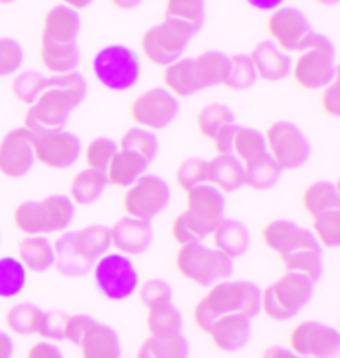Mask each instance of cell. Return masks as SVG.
Segmentation results:
<instances>
[{
	"label": "cell",
	"instance_id": "6da1fadb",
	"mask_svg": "<svg viewBox=\"0 0 340 358\" xmlns=\"http://www.w3.org/2000/svg\"><path fill=\"white\" fill-rule=\"evenodd\" d=\"M263 243L281 259L285 273H297L316 282L323 275V247L309 229L287 219H273L261 231Z\"/></svg>",
	"mask_w": 340,
	"mask_h": 358
},
{
	"label": "cell",
	"instance_id": "7a4b0ae2",
	"mask_svg": "<svg viewBox=\"0 0 340 358\" xmlns=\"http://www.w3.org/2000/svg\"><path fill=\"white\" fill-rule=\"evenodd\" d=\"M86 96V80L78 72L50 76L46 88L38 96L24 114V126L32 134L64 129L68 115Z\"/></svg>",
	"mask_w": 340,
	"mask_h": 358
},
{
	"label": "cell",
	"instance_id": "3957f363",
	"mask_svg": "<svg viewBox=\"0 0 340 358\" xmlns=\"http://www.w3.org/2000/svg\"><path fill=\"white\" fill-rule=\"evenodd\" d=\"M261 310V289L251 281H221L209 287L193 308V320L207 333L211 322L221 317L245 315L253 319Z\"/></svg>",
	"mask_w": 340,
	"mask_h": 358
},
{
	"label": "cell",
	"instance_id": "277c9868",
	"mask_svg": "<svg viewBox=\"0 0 340 358\" xmlns=\"http://www.w3.org/2000/svg\"><path fill=\"white\" fill-rule=\"evenodd\" d=\"M225 197L213 185L203 183L187 192V207L171 223V235L179 247L187 243H201L215 227L223 221Z\"/></svg>",
	"mask_w": 340,
	"mask_h": 358
},
{
	"label": "cell",
	"instance_id": "5b68a950",
	"mask_svg": "<svg viewBox=\"0 0 340 358\" xmlns=\"http://www.w3.org/2000/svg\"><path fill=\"white\" fill-rule=\"evenodd\" d=\"M110 247V227L104 225H88L74 233H64L52 245L54 267L64 277H82Z\"/></svg>",
	"mask_w": 340,
	"mask_h": 358
},
{
	"label": "cell",
	"instance_id": "8992f818",
	"mask_svg": "<svg viewBox=\"0 0 340 358\" xmlns=\"http://www.w3.org/2000/svg\"><path fill=\"white\" fill-rule=\"evenodd\" d=\"M290 70L301 88L323 90L339 76L334 66V44L327 36L311 32L299 46L297 60L290 64Z\"/></svg>",
	"mask_w": 340,
	"mask_h": 358
},
{
	"label": "cell",
	"instance_id": "52a82bcc",
	"mask_svg": "<svg viewBox=\"0 0 340 358\" xmlns=\"http://www.w3.org/2000/svg\"><path fill=\"white\" fill-rule=\"evenodd\" d=\"M76 205L68 195H48L42 201H22L16 205L13 221L16 229L28 237L64 231L74 219Z\"/></svg>",
	"mask_w": 340,
	"mask_h": 358
},
{
	"label": "cell",
	"instance_id": "ba28073f",
	"mask_svg": "<svg viewBox=\"0 0 340 358\" xmlns=\"http://www.w3.org/2000/svg\"><path fill=\"white\" fill-rule=\"evenodd\" d=\"M315 282L297 273H283L278 279L267 285L261 291V310L267 319H292L313 296Z\"/></svg>",
	"mask_w": 340,
	"mask_h": 358
},
{
	"label": "cell",
	"instance_id": "9c48e42d",
	"mask_svg": "<svg viewBox=\"0 0 340 358\" xmlns=\"http://www.w3.org/2000/svg\"><path fill=\"white\" fill-rule=\"evenodd\" d=\"M176 268L183 279L193 285L213 287L215 282L227 281L231 277L233 261L203 243H187L177 249Z\"/></svg>",
	"mask_w": 340,
	"mask_h": 358
},
{
	"label": "cell",
	"instance_id": "30bf717a",
	"mask_svg": "<svg viewBox=\"0 0 340 358\" xmlns=\"http://www.w3.org/2000/svg\"><path fill=\"white\" fill-rule=\"evenodd\" d=\"M195 28L185 24L176 18H162V22L151 26L150 30L143 32L139 40L141 54L150 60L151 64L165 66L173 64L181 58V54L189 44V40L195 36Z\"/></svg>",
	"mask_w": 340,
	"mask_h": 358
},
{
	"label": "cell",
	"instance_id": "8fae6325",
	"mask_svg": "<svg viewBox=\"0 0 340 358\" xmlns=\"http://www.w3.org/2000/svg\"><path fill=\"white\" fill-rule=\"evenodd\" d=\"M92 70L101 86L115 92H126L139 82L141 60L138 52L126 44H110L94 56Z\"/></svg>",
	"mask_w": 340,
	"mask_h": 358
},
{
	"label": "cell",
	"instance_id": "7c38bea8",
	"mask_svg": "<svg viewBox=\"0 0 340 358\" xmlns=\"http://www.w3.org/2000/svg\"><path fill=\"white\" fill-rule=\"evenodd\" d=\"M92 271L98 291L110 301H126L138 291L139 275L132 257L108 253L96 261Z\"/></svg>",
	"mask_w": 340,
	"mask_h": 358
},
{
	"label": "cell",
	"instance_id": "4fadbf2b",
	"mask_svg": "<svg viewBox=\"0 0 340 358\" xmlns=\"http://www.w3.org/2000/svg\"><path fill=\"white\" fill-rule=\"evenodd\" d=\"M64 313H48L32 303H16L6 310L4 324L14 334H38L48 343L64 341Z\"/></svg>",
	"mask_w": 340,
	"mask_h": 358
},
{
	"label": "cell",
	"instance_id": "5bb4252c",
	"mask_svg": "<svg viewBox=\"0 0 340 358\" xmlns=\"http://www.w3.org/2000/svg\"><path fill=\"white\" fill-rule=\"evenodd\" d=\"M264 136L267 154L275 159V164L283 169H297L306 164L311 155V145L301 129L290 122H275L271 124Z\"/></svg>",
	"mask_w": 340,
	"mask_h": 358
},
{
	"label": "cell",
	"instance_id": "9a60e30c",
	"mask_svg": "<svg viewBox=\"0 0 340 358\" xmlns=\"http://www.w3.org/2000/svg\"><path fill=\"white\" fill-rule=\"evenodd\" d=\"M171 199V189L157 176H141L132 183L124 195V211L127 217L150 221L162 213Z\"/></svg>",
	"mask_w": 340,
	"mask_h": 358
},
{
	"label": "cell",
	"instance_id": "2e32d148",
	"mask_svg": "<svg viewBox=\"0 0 340 358\" xmlns=\"http://www.w3.org/2000/svg\"><path fill=\"white\" fill-rule=\"evenodd\" d=\"M179 112V100L173 98L165 88H151L141 92L129 106V117L138 128L148 131L165 129Z\"/></svg>",
	"mask_w": 340,
	"mask_h": 358
},
{
	"label": "cell",
	"instance_id": "e0dca14e",
	"mask_svg": "<svg viewBox=\"0 0 340 358\" xmlns=\"http://www.w3.org/2000/svg\"><path fill=\"white\" fill-rule=\"evenodd\" d=\"M289 348L304 358H332L340 350V334L325 322L304 320L289 333Z\"/></svg>",
	"mask_w": 340,
	"mask_h": 358
},
{
	"label": "cell",
	"instance_id": "ac0fdd59",
	"mask_svg": "<svg viewBox=\"0 0 340 358\" xmlns=\"http://www.w3.org/2000/svg\"><path fill=\"white\" fill-rule=\"evenodd\" d=\"M82 143L78 136L64 131V129H52V131H40L34 134V159L42 166L50 169H66L74 166L80 157Z\"/></svg>",
	"mask_w": 340,
	"mask_h": 358
},
{
	"label": "cell",
	"instance_id": "d6986e66",
	"mask_svg": "<svg viewBox=\"0 0 340 358\" xmlns=\"http://www.w3.org/2000/svg\"><path fill=\"white\" fill-rule=\"evenodd\" d=\"M267 32L271 36V42L277 46L278 50L289 54L297 52L302 40L306 38L313 28L309 24L306 16L295 8V6H278L277 10H273L269 20H267Z\"/></svg>",
	"mask_w": 340,
	"mask_h": 358
},
{
	"label": "cell",
	"instance_id": "ffe728a7",
	"mask_svg": "<svg viewBox=\"0 0 340 358\" xmlns=\"http://www.w3.org/2000/svg\"><path fill=\"white\" fill-rule=\"evenodd\" d=\"M34 134L26 128L10 129L0 140V173L18 179L34 166Z\"/></svg>",
	"mask_w": 340,
	"mask_h": 358
},
{
	"label": "cell",
	"instance_id": "44dd1931",
	"mask_svg": "<svg viewBox=\"0 0 340 358\" xmlns=\"http://www.w3.org/2000/svg\"><path fill=\"white\" fill-rule=\"evenodd\" d=\"M80 32V14L68 4H56L44 16L40 46H74Z\"/></svg>",
	"mask_w": 340,
	"mask_h": 358
},
{
	"label": "cell",
	"instance_id": "7402d4cb",
	"mask_svg": "<svg viewBox=\"0 0 340 358\" xmlns=\"http://www.w3.org/2000/svg\"><path fill=\"white\" fill-rule=\"evenodd\" d=\"M110 241L113 249L122 255H141L151 243L150 221H141L127 215L118 219L110 227Z\"/></svg>",
	"mask_w": 340,
	"mask_h": 358
},
{
	"label": "cell",
	"instance_id": "603a6c76",
	"mask_svg": "<svg viewBox=\"0 0 340 358\" xmlns=\"http://www.w3.org/2000/svg\"><path fill=\"white\" fill-rule=\"evenodd\" d=\"M251 320L245 315H231V317H221L211 322L207 329L209 338L217 350L221 352H235L251 336Z\"/></svg>",
	"mask_w": 340,
	"mask_h": 358
},
{
	"label": "cell",
	"instance_id": "cb8c5ba5",
	"mask_svg": "<svg viewBox=\"0 0 340 358\" xmlns=\"http://www.w3.org/2000/svg\"><path fill=\"white\" fill-rule=\"evenodd\" d=\"M249 58L257 72V78H261L264 82H281L290 74L289 54L278 50L271 40H263L255 44Z\"/></svg>",
	"mask_w": 340,
	"mask_h": 358
},
{
	"label": "cell",
	"instance_id": "d4e9b609",
	"mask_svg": "<svg viewBox=\"0 0 340 358\" xmlns=\"http://www.w3.org/2000/svg\"><path fill=\"white\" fill-rule=\"evenodd\" d=\"M80 357L82 358H120L122 357V346L120 338L112 327L101 324L98 320H94L90 324L86 334L82 336L80 345Z\"/></svg>",
	"mask_w": 340,
	"mask_h": 358
},
{
	"label": "cell",
	"instance_id": "484cf974",
	"mask_svg": "<svg viewBox=\"0 0 340 358\" xmlns=\"http://www.w3.org/2000/svg\"><path fill=\"white\" fill-rule=\"evenodd\" d=\"M211 237H213L215 249L225 257H229L231 261L235 257L243 255L247 251V247H249V241H251L249 229L243 223L235 221V219H223L215 227Z\"/></svg>",
	"mask_w": 340,
	"mask_h": 358
},
{
	"label": "cell",
	"instance_id": "4316f807",
	"mask_svg": "<svg viewBox=\"0 0 340 358\" xmlns=\"http://www.w3.org/2000/svg\"><path fill=\"white\" fill-rule=\"evenodd\" d=\"M302 209L306 215H311V219L327 213V211H334L340 209V192L337 187V183L332 181H313L311 185L304 187V192L301 195Z\"/></svg>",
	"mask_w": 340,
	"mask_h": 358
},
{
	"label": "cell",
	"instance_id": "83f0119b",
	"mask_svg": "<svg viewBox=\"0 0 340 358\" xmlns=\"http://www.w3.org/2000/svg\"><path fill=\"white\" fill-rule=\"evenodd\" d=\"M207 183L221 193L237 192L243 185V166L233 155H217L207 162Z\"/></svg>",
	"mask_w": 340,
	"mask_h": 358
},
{
	"label": "cell",
	"instance_id": "f1b7e54d",
	"mask_svg": "<svg viewBox=\"0 0 340 358\" xmlns=\"http://www.w3.org/2000/svg\"><path fill=\"white\" fill-rule=\"evenodd\" d=\"M191 62H193L197 92L225 82L227 72H229V56H225L223 52L207 50L199 54L197 58H191Z\"/></svg>",
	"mask_w": 340,
	"mask_h": 358
},
{
	"label": "cell",
	"instance_id": "f546056e",
	"mask_svg": "<svg viewBox=\"0 0 340 358\" xmlns=\"http://www.w3.org/2000/svg\"><path fill=\"white\" fill-rule=\"evenodd\" d=\"M148 166L150 164L138 155L118 150V154L113 155L110 166L106 169V181L108 185H115V187H129L141 176H146Z\"/></svg>",
	"mask_w": 340,
	"mask_h": 358
},
{
	"label": "cell",
	"instance_id": "4dcf8cb0",
	"mask_svg": "<svg viewBox=\"0 0 340 358\" xmlns=\"http://www.w3.org/2000/svg\"><path fill=\"white\" fill-rule=\"evenodd\" d=\"M26 271L32 273H44L54 265V251H52V243L42 237V235H32V237H24L18 243V257H16Z\"/></svg>",
	"mask_w": 340,
	"mask_h": 358
},
{
	"label": "cell",
	"instance_id": "1f68e13d",
	"mask_svg": "<svg viewBox=\"0 0 340 358\" xmlns=\"http://www.w3.org/2000/svg\"><path fill=\"white\" fill-rule=\"evenodd\" d=\"M106 185H108L106 173L94 171V169H82L70 179L68 199L74 205L94 203L101 195V192L106 189Z\"/></svg>",
	"mask_w": 340,
	"mask_h": 358
},
{
	"label": "cell",
	"instance_id": "d6a6232c",
	"mask_svg": "<svg viewBox=\"0 0 340 358\" xmlns=\"http://www.w3.org/2000/svg\"><path fill=\"white\" fill-rule=\"evenodd\" d=\"M162 78H164L165 90L173 98H189L191 94L197 92L191 58H179L173 64L165 66Z\"/></svg>",
	"mask_w": 340,
	"mask_h": 358
},
{
	"label": "cell",
	"instance_id": "836d02e7",
	"mask_svg": "<svg viewBox=\"0 0 340 358\" xmlns=\"http://www.w3.org/2000/svg\"><path fill=\"white\" fill-rule=\"evenodd\" d=\"M189 343L185 336H148L138 346L136 358H187Z\"/></svg>",
	"mask_w": 340,
	"mask_h": 358
},
{
	"label": "cell",
	"instance_id": "e575fe53",
	"mask_svg": "<svg viewBox=\"0 0 340 358\" xmlns=\"http://www.w3.org/2000/svg\"><path fill=\"white\" fill-rule=\"evenodd\" d=\"M281 176V167L269 154L261 155L243 166V185H247L253 192H263L277 183Z\"/></svg>",
	"mask_w": 340,
	"mask_h": 358
},
{
	"label": "cell",
	"instance_id": "d590c367",
	"mask_svg": "<svg viewBox=\"0 0 340 358\" xmlns=\"http://www.w3.org/2000/svg\"><path fill=\"white\" fill-rule=\"evenodd\" d=\"M264 154H267V145H264L263 134L257 129L241 128L235 124L233 138H231V155L239 162L241 166H245Z\"/></svg>",
	"mask_w": 340,
	"mask_h": 358
},
{
	"label": "cell",
	"instance_id": "8d00e7d4",
	"mask_svg": "<svg viewBox=\"0 0 340 358\" xmlns=\"http://www.w3.org/2000/svg\"><path fill=\"white\" fill-rule=\"evenodd\" d=\"M146 327L150 331V336H173L181 334L183 319L171 303H162L148 308Z\"/></svg>",
	"mask_w": 340,
	"mask_h": 358
},
{
	"label": "cell",
	"instance_id": "74e56055",
	"mask_svg": "<svg viewBox=\"0 0 340 358\" xmlns=\"http://www.w3.org/2000/svg\"><path fill=\"white\" fill-rule=\"evenodd\" d=\"M195 124H197V129L203 138L213 141V138L221 129L235 124V115L229 108L221 106V103H209V106H203L199 110V114L195 117Z\"/></svg>",
	"mask_w": 340,
	"mask_h": 358
},
{
	"label": "cell",
	"instance_id": "f35d334b",
	"mask_svg": "<svg viewBox=\"0 0 340 358\" xmlns=\"http://www.w3.org/2000/svg\"><path fill=\"white\" fill-rule=\"evenodd\" d=\"M157 150H160V141L155 138V134L148 131V129L129 128L120 138V152L138 155L148 164L157 155Z\"/></svg>",
	"mask_w": 340,
	"mask_h": 358
},
{
	"label": "cell",
	"instance_id": "ab89813d",
	"mask_svg": "<svg viewBox=\"0 0 340 358\" xmlns=\"http://www.w3.org/2000/svg\"><path fill=\"white\" fill-rule=\"evenodd\" d=\"M28 271L16 257H0V296L13 299L26 287Z\"/></svg>",
	"mask_w": 340,
	"mask_h": 358
},
{
	"label": "cell",
	"instance_id": "60d3db41",
	"mask_svg": "<svg viewBox=\"0 0 340 358\" xmlns=\"http://www.w3.org/2000/svg\"><path fill=\"white\" fill-rule=\"evenodd\" d=\"M164 18H176L199 30L205 20V4L201 0H169L164 4Z\"/></svg>",
	"mask_w": 340,
	"mask_h": 358
},
{
	"label": "cell",
	"instance_id": "b9f144b4",
	"mask_svg": "<svg viewBox=\"0 0 340 358\" xmlns=\"http://www.w3.org/2000/svg\"><path fill=\"white\" fill-rule=\"evenodd\" d=\"M257 80V72L253 68V62L249 56L245 54H235L229 58V72H227L223 86L233 92H241V90L253 86V82Z\"/></svg>",
	"mask_w": 340,
	"mask_h": 358
},
{
	"label": "cell",
	"instance_id": "7bdbcfd3",
	"mask_svg": "<svg viewBox=\"0 0 340 358\" xmlns=\"http://www.w3.org/2000/svg\"><path fill=\"white\" fill-rule=\"evenodd\" d=\"M315 239L320 247H339L340 243V209L327 211L313 217V231Z\"/></svg>",
	"mask_w": 340,
	"mask_h": 358
},
{
	"label": "cell",
	"instance_id": "ee69618b",
	"mask_svg": "<svg viewBox=\"0 0 340 358\" xmlns=\"http://www.w3.org/2000/svg\"><path fill=\"white\" fill-rule=\"evenodd\" d=\"M48 78L38 74V72H20L18 76L13 80V96L16 102L24 103V106H32L34 100L42 94V90L46 88Z\"/></svg>",
	"mask_w": 340,
	"mask_h": 358
},
{
	"label": "cell",
	"instance_id": "f6af8a7d",
	"mask_svg": "<svg viewBox=\"0 0 340 358\" xmlns=\"http://www.w3.org/2000/svg\"><path fill=\"white\" fill-rule=\"evenodd\" d=\"M118 154V143L110 138H94L86 145V166L88 169H94V171H101L106 173V169L110 166L113 155Z\"/></svg>",
	"mask_w": 340,
	"mask_h": 358
},
{
	"label": "cell",
	"instance_id": "bcb514c9",
	"mask_svg": "<svg viewBox=\"0 0 340 358\" xmlns=\"http://www.w3.org/2000/svg\"><path fill=\"white\" fill-rule=\"evenodd\" d=\"M177 185L187 193L189 189L207 183V162L199 157H187L183 159L176 169Z\"/></svg>",
	"mask_w": 340,
	"mask_h": 358
},
{
	"label": "cell",
	"instance_id": "7dc6e473",
	"mask_svg": "<svg viewBox=\"0 0 340 358\" xmlns=\"http://www.w3.org/2000/svg\"><path fill=\"white\" fill-rule=\"evenodd\" d=\"M139 303L146 308L162 305V303H171V287L162 279H148L138 287Z\"/></svg>",
	"mask_w": 340,
	"mask_h": 358
},
{
	"label": "cell",
	"instance_id": "c3c4849f",
	"mask_svg": "<svg viewBox=\"0 0 340 358\" xmlns=\"http://www.w3.org/2000/svg\"><path fill=\"white\" fill-rule=\"evenodd\" d=\"M24 52L13 38H0V78L13 76L22 66Z\"/></svg>",
	"mask_w": 340,
	"mask_h": 358
},
{
	"label": "cell",
	"instance_id": "681fc988",
	"mask_svg": "<svg viewBox=\"0 0 340 358\" xmlns=\"http://www.w3.org/2000/svg\"><path fill=\"white\" fill-rule=\"evenodd\" d=\"M92 322H94V319L88 317V315H72V317H68L66 324H64V341L78 346Z\"/></svg>",
	"mask_w": 340,
	"mask_h": 358
},
{
	"label": "cell",
	"instance_id": "f907efd6",
	"mask_svg": "<svg viewBox=\"0 0 340 358\" xmlns=\"http://www.w3.org/2000/svg\"><path fill=\"white\" fill-rule=\"evenodd\" d=\"M320 106H323V112L330 117H339L340 115V84L339 76L334 78L328 86L323 88L320 94Z\"/></svg>",
	"mask_w": 340,
	"mask_h": 358
},
{
	"label": "cell",
	"instance_id": "816d5d0a",
	"mask_svg": "<svg viewBox=\"0 0 340 358\" xmlns=\"http://www.w3.org/2000/svg\"><path fill=\"white\" fill-rule=\"evenodd\" d=\"M26 358H64L62 350L54 343L48 341H38L34 345L28 348V355Z\"/></svg>",
	"mask_w": 340,
	"mask_h": 358
},
{
	"label": "cell",
	"instance_id": "f5cc1de1",
	"mask_svg": "<svg viewBox=\"0 0 340 358\" xmlns=\"http://www.w3.org/2000/svg\"><path fill=\"white\" fill-rule=\"evenodd\" d=\"M261 358H304V357H299L297 352H292V350L287 348V346L271 345V346H267L263 352H261Z\"/></svg>",
	"mask_w": 340,
	"mask_h": 358
},
{
	"label": "cell",
	"instance_id": "db71d44e",
	"mask_svg": "<svg viewBox=\"0 0 340 358\" xmlns=\"http://www.w3.org/2000/svg\"><path fill=\"white\" fill-rule=\"evenodd\" d=\"M14 352L13 338L4 331H0V358H10Z\"/></svg>",
	"mask_w": 340,
	"mask_h": 358
},
{
	"label": "cell",
	"instance_id": "11a10c76",
	"mask_svg": "<svg viewBox=\"0 0 340 358\" xmlns=\"http://www.w3.org/2000/svg\"><path fill=\"white\" fill-rule=\"evenodd\" d=\"M255 6H259V8H271V10H277L278 2H255Z\"/></svg>",
	"mask_w": 340,
	"mask_h": 358
}]
</instances>
